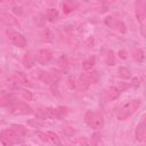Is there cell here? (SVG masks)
<instances>
[{
  "label": "cell",
  "mask_w": 146,
  "mask_h": 146,
  "mask_svg": "<svg viewBox=\"0 0 146 146\" xmlns=\"http://www.w3.org/2000/svg\"><path fill=\"white\" fill-rule=\"evenodd\" d=\"M26 76L24 75V73L22 72H15L9 79H8V84L11 89L16 90V89H21L22 86L26 84Z\"/></svg>",
  "instance_id": "5b68a950"
},
{
  "label": "cell",
  "mask_w": 146,
  "mask_h": 146,
  "mask_svg": "<svg viewBox=\"0 0 146 146\" xmlns=\"http://www.w3.org/2000/svg\"><path fill=\"white\" fill-rule=\"evenodd\" d=\"M21 92H22V97L25 100H32V94H31V91H29L27 89H21Z\"/></svg>",
  "instance_id": "83f0119b"
},
{
  "label": "cell",
  "mask_w": 146,
  "mask_h": 146,
  "mask_svg": "<svg viewBox=\"0 0 146 146\" xmlns=\"http://www.w3.org/2000/svg\"><path fill=\"white\" fill-rule=\"evenodd\" d=\"M34 62H35V56L31 51H29V52H26L24 55V58H23V65H24V67L31 68L34 65Z\"/></svg>",
  "instance_id": "5bb4252c"
},
{
  "label": "cell",
  "mask_w": 146,
  "mask_h": 146,
  "mask_svg": "<svg viewBox=\"0 0 146 146\" xmlns=\"http://www.w3.org/2000/svg\"><path fill=\"white\" fill-rule=\"evenodd\" d=\"M67 84H68V87L71 88V89H73V88H75V80H74V78H68V80H67Z\"/></svg>",
  "instance_id": "f546056e"
},
{
  "label": "cell",
  "mask_w": 146,
  "mask_h": 146,
  "mask_svg": "<svg viewBox=\"0 0 146 146\" xmlns=\"http://www.w3.org/2000/svg\"><path fill=\"white\" fill-rule=\"evenodd\" d=\"M51 51L48 50V49H41L38 51V55L35 56V60L39 63V64H47L50 59H51Z\"/></svg>",
  "instance_id": "30bf717a"
},
{
  "label": "cell",
  "mask_w": 146,
  "mask_h": 146,
  "mask_svg": "<svg viewBox=\"0 0 146 146\" xmlns=\"http://www.w3.org/2000/svg\"><path fill=\"white\" fill-rule=\"evenodd\" d=\"M100 139H102V136H100V133H98V132H95V133L91 136V139H90V145H91V146H97V145L99 144Z\"/></svg>",
  "instance_id": "cb8c5ba5"
},
{
  "label": "cell",
  "mask_w": 146,
  "mask_h": 146,
  "mask_svg": "<svg viewBox=\"0 0 146 146\" xmlns=\"http://www.w3.org/2000/svg\"><path fill=\"white\" fill-rule=\"evenodd\" d=\"M39 79L47 84H52L54 82L58 81L59 79V74L57 72H40V76Z\"/></svg>",
  "instance_id": "ba28073f"
},
{
  "label": "cell",
  "mask_w": 146,
  "mask_h": 146,
  "mask_svg": "<svg viewBox=\"0 0 146 146\" xmlns=\"http://www.w3.org/2000/svg\"><path fill=\"white\" fill-rule=\"evenodd\" d=\"M145 137H146V124H145V117H143L136 129V139L143 141L145 140Z\"/></svg>",
  "instance_id": "7c38bea8"
},
{
  "label": "cell",
  "mask_w": 146,
  "mask_h": 146,
  "mask_svg": "<svg viewBox=\"0 0 146 146\" xmlns=\"http://www.w3.org/2000/svg\"><path fill=\"white\" fill-rule=\"evenodd\" d=\"M26 133V129L22 125H13L10 129H6L0 133V141L3 146H14L22 143L23 137Z\"/></svg>",
  "instance_id": "6da1fadb"
},
{
  "label": "cell",
  "mask_w": 146,
  "mask_h": 146,
  "mask_svg": "<svg viewBox=\"0 0 146 146\" xmlns=\"http://www.w3.org/2000/svg\"><path fill=\"white\" fill-rule=\"evenodd\" d=\"M117 74L122 79H129L130 78V71L127 67H120L117 70Z\"/></svg>",
  "instance_id": "7402d4cb"
},
{
  "label": "cell",
  "mask_w": 146,
  "mask_h": 146,
  "mask_svg": "<svg viewBox=\"0 0 146 146\" xmlns=\"http://www.w3.org/2000/svg\"><path fill=\"white\" fill-rule=\"evenodd\" d=\"M46 133H47L48 140H49L50 143L55 144L56 146H62V143H60V140H59V138H58V136H57L56 133H54V132H51V131H48V132H46Z\"/></svg>",
  "instance_id": "e0dca14e"
},
{
  "label": "cell",
  "mask_w": 146,
  "mask_h": 146,
  "mask_svg": "<svg viewBox=\"0 0 146 146\" xmlns=\"http://www.w3.org/2000/svg\"><path fill=\"white\" fill-rule=\"evenodd\" d=\"M133 57H135V59H136L137 62L141 63V62L144 60V51L140 50V49L135 50V51H133Z\"/></svg>",
  "instance_id": "484cf974"
},
{
  "label": "cell",
  "mask_w": 146,
  "mask_h": 146,
  "mask_svg": "<svg viewBox=\"0 0 146 146\" xmlns=\"http://www.w3.org/2000/svg\"><path fill=\"white\" fill-rule=\"evenodd\" d=\"M136 16L137 19L140 22L141 26L144 24V19L146 17V1H138L136 5Z\"/></svg>",
  "instance_id": "9c48e42d"
},
{
  "label": "cell",
  "mask_w": 146,
  "mask_h": 146,
  "mask_svg": "<svg viewBox=\"0 0 146 146\" xmlns=\"http://www.w3.org/2000/svg\"><path fill=\"white\" fill-rule=\"evenodd\" d=\"M140 104H141L140 99H132V100L125 103V104L117 111V113H116L117 120H121V121H122V120L129 119L133 113L137 112V110L139 108Z\"/></svg>",
  "instance_id": "7a4b0ae2"
},
{
  "label": "cell",
  "mask_w": 146,
  "mask_h": 146,
  "mask_svg": "<svg viewBox=\"0 0 146 146\" xmlns=\"http://www.w3.org/2000/svg\"><path fill=\"white\" fill-rule=\"evenodd\" d=\"M86 123L92 129H102L104 127V117L100 112H87L84 115Z\"/></svg>",
  "instance_id": "3957f363"
},
{
  "label": "cell",
  "mask_w": 146,
  "mask_h": 146,
  "mask_svg": "<svg viewBox=\"0 0 146 146\" xmlns=\"http://www.w3.org/2000/svg\"><path fill=\"white\" fill-rule=\"evenodd\" d=\"M88 78H89L90 83L97 82V81H98V78H99L98 72H97V71H91V72H89V73H88Z\"/></svg>",
  "instance_id": "4316f807"
},
{
  "label": "cell",
  "mask_w": 146,
  "mask_h": 146,
  "mask_svg": "<svg viewBox=\"0 0 146 146\" xmlns=\"http://www.w3.org/2000/svg\"><path fill=\"white\" fill-rule=\"evenodd\" d=\"M106 63H107V65H111V66H113L115 64V55L112 50L108 51V54L106 56Z\"/></svg>",
  "instance_id": "d4e9b609"
},
{
  "label": "cell",
  "mask_w": 146,
  "mask_h": 146,
  "mask_svg": "<svg viewBox=\"0 0 146 146\" xmlns=\"http://www.w3.org/2000/svg\"><path fill=\"white\" fill-rule=\"evenodd\" d=\"M47 18H48L50 22L56 21V19L58 18V11H57V9H55V8H49V9L47 10Z\"/></svg>",
  "instance_id": "d6986e66"
},
{
  "label": "cell",
  "mask_w": 146,
  "mask_h": 146,
  "mask_svg": "<svg viewBox=\"0 0 146 146\" xmlns=\"http://www.w3.org/2000/svg\"><path fill=\"white\" fill-rule=\"evenodd\" d=\"M14 100L6 92H0V106H9Z\"/></svg>",
  "instance_id": "9a60e30c"
},
{
  "label": "cell",
  "mask_w": 146,
  "mask_h": 146,
  "mask_svg": "<svg viewBox=\"0 0 146 146\" xmlns=\"http://www.w3.org/2000/svg\"><path fill=\"white\" fill-rule=\"evenodd\" d=\"M131 83H132L133 88H137V87L139 86V80H138L137 78H133V79H132V82H131Z\"/></svg>",
  "instance_id": "1f68e13d"
},
{
  "label": "cell",
  "mask_w": 146,
  "mask_h": 146,
  "mask_svg": "<svg viewBox=\"0 0 146 146\" xmlns=\"http://www.w3.org/2000/svg\"><path fill=\"white\" fill-rule=\"evenodd\" d=\"M67 114V108L59 106L56 108V119H63L65 115Z\"/></svg>",
  "instance_id": "603a6c76"
},
{
  "label": "cell",
  "mask_w": 146,
  "mask_h": 146,
  "mask_svg": "<svg viewBox=\"0 0 146 146\" xmlns=\"http://www.w3.org/2000/svg\"><path fill=\"white\" fill-rule=\"evenodd\" d=\"M35 135H36L41 140H43V141H49V140H48V136H47L46 132H42V131H35Z\"/></svg>",
  "instance_id": "f1b7e54d"
},
{
  "label": "cell",
  "mask_w": 146,
  "mask_h": 146,
  "mask_svg": "<svg viewBox=\"0 0 146 146\" xmlns=\"http://www.w3.org/2000/svg\"><path fill=\"white\" fill-rule=\"evenodd\" d=\"M6 33H7L8 38L11 40V42H13L15 46L21 47V48H23V47L26 46V39H25V36H24L23 34H21V33H18V32L14 31V30H11V29L7 30Z\"/></svg>",
  "instance_id": "8992f818"
},
{
  "label": "cell",
  "mask_w": 146,
  "mask_h": 146,
  "mask_svg": "<svg viewBox=\"0 0 146 146\" xmlns=\"http://www.w3.org/2000/svg\"><path fill=\"white\" fill-rule=\"evenodd\" d=\"M43 113H44V117H47V119H55L56 117V108H54V107L43 108Z\"/></svg>",
  "instance_id": "ffe728a7"
},
{
  "label": "cell",
  "mask_w": 146,
  "mask_h": 146,
  "mask_svg": "<svg viewBox=\"0 0 146 146\" xmlns=\"http://www.w3.org/2000/svg\"><path fill=\"white\" fill-rule=\"evenodd\" d=\"M80 146H91L90 145V141L88 140V139H86V138H83V139H80Z\"/></svg>",
  "instance_id": "4dcf8cb0"
},
{
  "label": "cell",
  "mask_w": 146,
  "mask_h": 146,
  "mask_svg": "<svg viewBox=\"0 0 146 146\" xmlns=\"http://www.w3.org/2000/svg\"><path fill=\"white\" fill-rule=\"evenodd\" d=\"M90 86V81L88 78V73H83L81 74V76L79 78V80L75 82V87L80 90V91H84L89 88Z\"/></svg>",
  "instance_id": "8fae6325"
},
{
  "label": "cell",
  "mask_w": 146,
  "mask_h": 146,
  "mask_svg": "<svg viewBox=\"0 0 146 146\" xmlns=\"http://www.w3.org/2000/svg\"><path fill=\"white\" fill-rule=\"evenodd\" d=\"M119 95H120V90L116 88V87H108L107 89H106V91H105V96H106V99L107 100H114V99H116L117 97H119Z\"/></svg>",
  "instance_id": "4fadbf2b"
},
{
  "label": "cell",
  "mask_w": 146,
  "mask_h": 146,
  "mask_svg": "<svg viewBox=\"0 0 146 146\" xmlns=\"http://www.w3.org/2000/svg\"><path fill=\"white\" fill-rule=\"evenodd\" d=\"M75 8H76V3H74L73 1H65V2L63 3V11H64L65 14L72 13Z\"/></svg>",
  "instance_id": "2e32d148"
},
{
  "label": "cell",
  "mask_w": 146,
  "mask_h": 146,
  "mask_svg": "<svg viewBox=\"0 0 146 146\" xmlns=\"http://www.w3.org/2000/svg\"><path fill=\"white\" fill-rule=\"evenodd\" d=\"M9 110L15 115H25V114H31L33 112L30 105L23 102H17V100H14L9 105Z\"/></svg>",
  "instance_id": "277c9868"
},
{
  "label": "cell",
  "mask_w": 146,
  "mask_h": 146,
  "mask_svg": "<svg viewBox=\"0 0 146 146\" xmlns=\"http://www.w3.org/2000/svg\"><path fill=\"white\" fill-rule=\"evenodd\" d=\"M94 65H95V58H94V57H91V58H88V59H86V60L82 63V67H83L86 71H88V70H91Z\"/></svg>",
  "instance_id": "44dd1931"
},
{
  "label": "cell",
  "mask_w": 146,
  "mask_h": 146,
  "mask_svg": "<svg viewBox=\"0 0 146 146\" xmlns=\"http://www.w3.org/2000/svg\"><path fill=\"white\" fill-rule=\"evenodd\" d=\"M105 24L108 27L114 29V30H116L119 32H122V33L125 32V25H124V23L122 21L117 19V18L112 17V16H108V17L105 18Z\"/></svg>",
  "instance_id": "52a82bcc"
},
{
  "label": "cell",
  "mask_w": 146,
  "mask_h": 146,
  "mask_svg": "<svg viewBox=\"0 0 146 146\" xmlns=\"http://www.w3.org/2000/svg\"><path fill=\"white\" fill-rule=\"evenodd\" d=\"M58 65H59V67H60V70H62L63 72H67V71H68L70 65H68V60H67V58H66L65 56H62V57L59 58Z\"/></svg>",
  "instance_id": "ac0fdd59"
}]
</instances>
